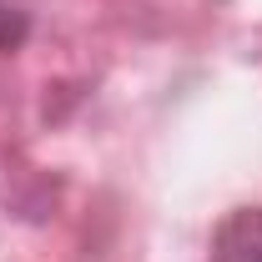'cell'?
I'll return each instance as SVG.
<instances>
[{
    "instance_id": "obj_1",
    "label": "cell",
    "mask_w": 262,
    "mask_h": 262,
    "mask_svg": "<svg viewBox=\"0 0 262 262\" xmlns=\"http://www.w3.org/2000/svg\"><path fill=\"white\" fill-rule=\"evenodd\" d=\"M212 262H262V207H242L217 227Z\"/></svg>"
}]
</instances>
